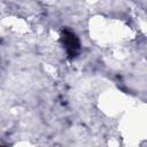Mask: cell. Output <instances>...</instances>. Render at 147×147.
Returning a JSON list of instances; mask_svg holds the SVG:
<instances>
[{
  "mask_svg": "<svg viewBox=\"0 0 147 147\" xmlns=\"http://www.w3.org/2000/svg\"><path fill=\"white\" fill-rule=\"evenodd\" d=\"M61 39H62V42H63L65 51L69 54V56L75 57L80 49V42H79L78 38L76 37V34L69 30H64Z\"/></svg>",
  "mask_w": 147,
  "mask_h": 147,
  "instance_id": "6da1fadb",
  "label": "cell"
}]
</instances>
